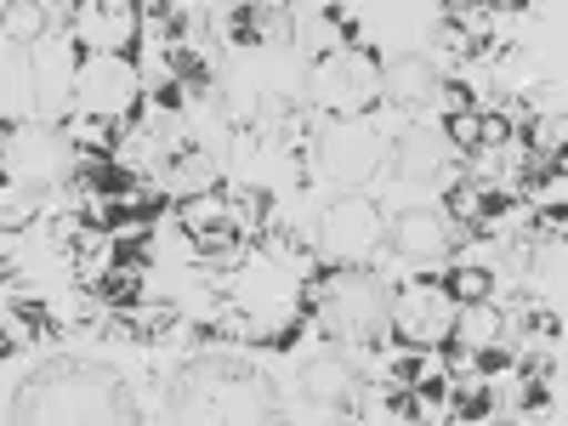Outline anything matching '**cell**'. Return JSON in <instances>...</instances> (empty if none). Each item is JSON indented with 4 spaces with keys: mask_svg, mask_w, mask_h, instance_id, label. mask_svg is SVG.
<instances>
[{
    "mask_svg": "<svg viewBox=\"0 0 568 426\" xmlns=\"http://www.w3.org/2000/svg\"><path fill=\"white\" fill-rule=\"evenodd\" d=\"M307 98L329 114H364L382 98V63H375L369 45H329V52L313 58Z\"/></svg>",
    "mask_w": 568,
    "mask_h": 426,
    "instance_id": "5b68a950",
    "label": "cell"
},
{
    "mask_svg": "<svg viewBox=\"0 0 568 426\" xmlns=\"http://www.w3.org/2000/svg\"><path fill=\"white\" fill-rule=\"evenodd\" d=\"M136 34H142V7H125V0H80V7H69V40L80 58H131Z\"/></svg>",
    "mask_w": 568,
    "mask_h": 426,
    "instance_id": "ba28073f",
    "label": "cell"
},
{
    "mask_svg": "<svg viewBox=\"0 0 568 426\" xmlns=\"http://www.w3.org/2000/svg\"><path fill=\"white\" fill-rule=\"evenodd\" d=\"M382 245H387L398 262H409V267H420V273H426V267H444V262L455 256L460 227H455L449 216H438V211L409 205V211H398V216L387 222Z\"/></svg>",
    "mask_w": 568,
    "mask_h": 426,
    "instance_id": "30bf717a",
    "label": "cell"
},
{
    "mask_svg": "<svg viewBox=\"0 0 568 426\" xmlns=\"http://www.w3.org/2000/svg\"><path fill=\"white\" fill-rule=\"evenodd\" d=\"M194 240V256L200 267H216V273H240L251 245H245V227L240 222H222V227H205V233H187Z\"/></svg>",
    "mask_w": 568,
    "mask_h": 426,
    "instance_id": "d6986e66",
    "label": "cell"
},
{
    "mask_svg": "<svg viewBox=\"0 0 568 426\" xmlns=\"http://www.w3.org/2000/svg\"><path fill=\"white\" fill-rule=\"evenodd\" d=\"M511 114H478V142H471V154H489V149H511Z\"/></svg>",
    "mask_w": 568,
    "mask_h": 426,
    "instance_id": "83f0119b",
    "label": "cell"
},
{
    "mask_svg": "<svg viewBox=\"0 0 568 426\" xmlns=\"http://www.w3.org/2000/svg\"><path fill=\"white\" fill-rule=\"evenodd\" d=\"M438 69L426 63L420 52H404V58H393V63H382V103L387 109H398L404 120H415L426 103H438Z\"/></svg>",
    "mask_w": 568,
    "mask_h": 426,
    "instance_id": "5bb4252c",
    "label": "cell"
},
{
    "mask_svg": "<svg viewBox=\"0 0 568 426\" xmlns=\"http://www.w3.org/2000/svg\"><path fill=\"white\" fill-rule=\"evenodd\" d=\"M517 284L535 307H562V240L540 233L517 251Z\"/></svg>",
    "mask_w": 568,
    "mask_h": 426,
    "instance_id": "9a60e30c",
    "label": "cell"
},
{
    "mask_svg": "<svg viewBox=\"0 0 568 426\" xmlns=\"http://www.w3.org/2000/svg\"><path fill=\"white\" fill-rule=\"evenodd\" d=\"M382 233H387V222H382V211H375V200H364V194H336V200H329V211L318 216L324 256L329 262H347V267H358L364 256H375Z\"/></svg>",
    "mask_w": 568,
    "mask_h": 426,
    "instance_id": "9c48e42d",
    "label": "cell"
},
{
    "mask_svg": "<svg viewBox=\"0 0 568 426\" xmlns=\"http://www.w3.org/2000/svg\"><path fill=\"white\" fill-rule=\"evenodd\" d=\"M74 98H80L85 114H103V120L136 125L142 74H136L131 58H80V69H74Z\"/></svg>",
    "mask_w": 568,
    "mask_h": 426,
    "instance_id": "52a82bcc",
    "label": "cell"
},
{
    "mask_svg": "<svg viewBox=\"0 0 568 426\" xmlns=\"http://www.w3.org/2000/svg\"><path fill=\"white\" fill-rule=\"evenodd\" d=\"M52 18L69 23V7H40V0H18V7H7V45H29L40 34H52Z\"/></svg>",
    "mask_w": 568,
    "mask_h": 426,
    "instance_id": "cb8c5ba5",
    "label": "cell"
},
{
    "mask_svg": "<svg viewBox=\"0 0 568 426\" xmlns=\"http://www.w3.org/2000/svg\"><path fill=\"white\" fill-rule=\"evenodd\" d=\"M296 313L318 318L324 342H336V347H382L387 318H393V291H387V278H375L369 267L329 262V267L307 273Z\"/></svg>",
    "mask_w": 568,
    "mask_h": 426,
    "instance_id": "7a4b0ae2",
    "label": "cell"
},
{
    "mask_svg": "<svg viewBox=\"0 0 568 426\" xmlns=\"http://www.w3.org/2000/svg\"><path fill=\"white\" fill-rule=\"evenodd\" d=\"M500 336H506V313H500V307H489V302H466V307H455V336H449L455 353L495 347Z\"/></svg>",
    "mask_w": 568,
    "mask_h": 426,
    "instance_id": "44dd1931",
    "label": "cell"
},
{
    "mask_svg": "<svg viewBox=\"0 0 568 426\" xmlns=\"http://www.w3.org/2000/svg\"><path fill=\"white\" fill-rule=\"evenodd\" d=\"M307 165L342 187V194H358L364 182H375V171L387 165V136L375 131L364 114H324L307 136Z\"/></svg>",
    "mask_w": 568,
    "mask_h": 426,
    "instance_id": "277c9868",
    "label": "cell"
},
{
    "mask_svg": "<svg viewBox=\"0 0 568 426\" xmlns=\"http://www.w3.org/2000/svg\"><path fill=\"white\" fill-rule=\"evenodd\" d=\"M176 216L187 233H205V227H222V222H240L233 216V194H227V182L205 187V194H182L176 200Z\"/></svg>",
    "mask_w": 568,
    "mask_h": 426,
    "instance_id": "603a6c76",
    "label": "cell"
},
{
    "mask_svg": "<svg viewBox=\"0 0 568 426\" xmlns=\"http://www.w3.org/2000/svg\"><path fill=\"white\" fill-rule=\"evenodd\" d=\"M296 393H302L307 409L324 415V420H358V415H364V398H369L364 369L347 358V347H336V353L324 347L318 358H307L302 375H296Z\"/></svg>",
    "mask_w": 568,
    "mask_h": 426,
    "instance_id": "8992f818",
    "label": "cell"
},
{
    "mask_svg": "<svg viewBox=\"0 0 568 426\" xmlns=\"http://www.w3.org/2000/svg\"><path fill=\"white\" fill-rule=\"evenodd\" d=\"M171 415L211 426H267L284 420V398L240 353H200L171 375Z\"/></svg>",
    "mask_w": 568,
    "mask_h": 426,
    "instance_id": "6da1fadb",
    "label": "cell"
},
{
    "mask_svg": "<svg viewBox=\"0 0 568 426\" xmlns=\"http://www.w3.org/2000/svg\"><path fill=\"white\" fill-rule=\"evenodd\" d=\"M449 409H455V420H489L495 415V393L489 387H455Z\"/></svg>",
    "mask_w": 568,
    "mask_h": 426,
    "instance_id": "4316f807",
    "label": "cell"
},
{
    "mask_svg": "<svg viewBox=\"0 0 568 426\" xmlns=\"http://www.w3.org/2000/svg\"><path fill=\"white\" fill-rule=\"evenodd\" d=\"M517 211L511 187H478V182H449V216H460V227H489L500 216Z\"/></svg>",
    "mask_w": 568,
    "mask_h": 426,
    "instance_id": "ac0fdd59",
    "label": "cell"
},
{
    "mask_svg": "<svg viewBox=\"0 0 568 426\" xmlns=\"http://www.w3.org/2000/svg\"><path fill=\"white\" fill-rule=\"evenodd\" d=\"M284 296H291V278H284V267L278 262H245L240 267V278H233V307L240 313H284Z\"/></svg>",
    "mask_w": 568,
    "mask_h": 426,
    "instance_id": "e0dca14e",
    "label": "cell"
},
{
    "mask_svg": "<svg viewBox=\"0 0 568 426\" xmlns=\"http://www.w3.org/2000/svg\"><path fill=\"white\" fill-rule=\"evenodd\" d=\"M165 69H171V80H176L194 103H211V98H216V85H222L216 63L200 52V45H171V52H165Z\"/></svg>",
    "mask_w": 568,
    "mask_h": 426,
    "instance_id": "ffe728a7",
    "label": "cell"
},
{
    "mask_svg": "<svg viewBox=\"0 0 568 426\" xmlns=\"http://www.w3.org/2000/svg\"><path fill=\"white\" fill-rule=\"evenodd\" d=\"M438 291H444L455 307H466V302H489V291H495V273H489V267H478V262H455V267L444 273Z\"/></svg>",
    "mask_w": 568,
    "mask_h": 426,
    "instance_id": "d4e9b609",
    "label": "cell"
},
{
    "mask_svg": "<svg viewBox=\"0 0 568 426\" xmlns=\"http://www.w3.org/2000/svg\"><path fill=\"white\" fill-rule=\"evenodd\" d=\"M7 324H23L29 336H52L58 329V318L45 313V302H34V296H12L7 302Z\"/></svg>",
    "mask_w": 568,
    "mask_h": 426,
    "instance_id": "484cf974",
    "label": "cell"
},
{
    "mask_svg": "<svg viewBox=\"0 0 568 426\" xmlns=\"http://www.w3.org/2000/svg\"><path fill=\"white\" fill-rule=\"evenodd\" d=\"M222 18V40L227 45H284L296 34V12L291 7H227Z\"/></svg>",
    "mask_w": 568,
    "mask_h": 426,
    "instance_id": "2e32d148",
    "label": "cell"
},
{
    "mask_svg": "<svg viewBox=\"0 0 568 426\" xmlns=\"http://www.w3.org/2000/svg\"><path fill=\"white\" fill-rule=\"evenodd\" d=\"M12 420H80V426H98V420H142L125 404V387L103 364H80V358H58L34 369L29 382L18 387V404H7Z\"/></svg>",
    "mask_w": 568,
    "mask_h": 426,
    "instance_id": "3957f363",
    "label": "cell"
},
{
    "mask_svg": "<svg viewBox=\"0 0 568 426\" xmlns=\"http://www.w3.org/2000/svg\"><path fill=\"white\" fill-rule=\"evenodd\" d=\"M387 165L404 176V182H449L455 176V149H449V136L444 125H398L393 142H387Z\"/></svg>",
    "mask_w": 568,
    "mask_h": 426,
    "instance_id": "4fadbf2b",
    "label": "cell"
},
{
    "mask_svg": "<svg viewBox=\"0 0 568 426\" xmlns=\"http://www.w3.org/2000/svg\"><path fill=\"white\" fill-rule=\"evenodd\" d=\"M387 336H393L398 347H426V353H433V347H449V336H455V302L420 278L409 296H393Z\"/></svg>",
    "mask_w": 568,
    "mask_h": 426,
    "instance_id": "7c38bea8",
    "label": "cell"
},
{
    "mask_svg": "<svg viewBox=\"0 0 568 426\" xmlns=\"http://www.w3.org/2000/svg\"><path fill=\"white\" fill-rule=\"evenodd\" d=\"M74 182L91 187V194H103V200H136L142 194V176L131 165H120V160H80Z\"/></svg>",
    "mask_w": 568,
    "mask_h": 426,
    "instance_id": "7402d4cb",
    "label": "cell"
},
{
    "mask_svg": "<svg viewBox=\"0 0 568 426\" xmlns=\"http://www.w3.org/2000/svg\"><path fill=\"white\" fill-rule=\"evenodd\" d=\"M74 136L52 131V125H12L7 120V187H52V176L69 165Z\"/></svg>",
    "mask_w": 568,
    "mask_h": 426,
    "instance_id": "8fae6325",
    "label": "cell"
}]
</instances>
